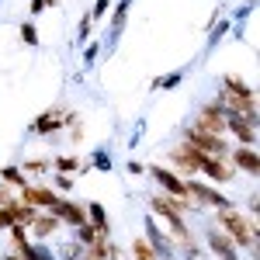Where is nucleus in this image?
Wrapping results in <instances>:
<instances>
[{
	"instance_id": "17",
	"label": "nucleus",
	"mask_w": 260,
	"mask_h": 260,
	"mask_svg": "<svg viewBox=\"0 0 260 260\" xmlns=\"http://www.w3.org/2000/svg\"><path fill=\"white\" fill-rule=\"evenodd\" d=\"M59 225H62V222L56 219L52 212H39V215H35V222H31L28 229H31L35 236H42V240H45V236H52V233H59Z\"/></svg>"
},
{
	"instance_id": "18",
	"label": "nucleus",
	"mask_w": 260,
	"mask_h": 260,
	"mask_svg": "<svg viewBox=\"0 0 260 260\" xmlns=\"http://www.w3.org/2000/svg\"><path fill=\"white\" fill-rule=\"evenodd\" d=\"M7 212H11V219H14V225H31L35 222V215H39V208H31V205H24V201H7Z\"/></svg>"
},
{
	"instance_id": "38",
	"label": "nucleus",
	"mask_w": 260,
	"mask_h": 260,
	"mask_svg": "<svg viewBox=\"0 0 260 260\" xmlns=\"http://www.w3.org/2000/svg\"><path fill=\"white\" fill-rule=\"evenodd\" d=\"M4 260H24V257H21V253H7Z\"/></svg>"
},
{
	"instance_id": "9",
	"label": "nucleus",
	"mask_w": 260,
	"mask_h": 260,
	"mask_svg": "<svg viewBox=\"0 0 260 260\" xmlns=\"http://www.w3.org/2000/svg\"><path fill=\"white\" fill-rule=\"evenodd\" d=\"M191 125L201 128V132H212V136H225V111H222L219 104H205Z\"/></svg>"
},
{
	"instance_id": "20",
	"label": "nucleus",
	"mask_w": 260,
	"mask_h": 260,
	"mask_svg": "<svg viewBox=\"0 0 260 260\" xmlns=\"http://www.w3.org/2000/svg\"><path fill=\"white\" fill-rule=\"evenodd\" d=\"M0 180H4V184H11V187H28V177H24V174H21V167H4V170H0Z\"/></svg>"
},
{
	"instance_id": "37",
	"label": "nucleus",
	"mask_w": 260,
	"mask_h": 260,
	"mask_svg": "<svg viewBox=\"0 0 260 260\" xmlns=\"http://www.w3.org/2000/svg\"><path fill=\"white\" fill-rule=\"evenodd\" d=\"M80 260H104V257H98V253H90V250H87V253H83Z\"/></svg>"
},
{
	"instance_id": "25",
	"label": "nucleus",
	"mask_w": 260,
	"mask_h": 260,
	"mask_svg": "<svg viewBox=\"0 0 260 260\" xmlns=\"http://www.w3.org/2000/svg\"><path fill=\"white\" fill-rule=\"evenodd\" d=\"M56 170H59V174H77V170H80V160H77V156H59V160H56Z\"/></svg>"
},
{
	"instance_id": "21",
	"label": "nucleus",
	"mask_w": 260,
	"mask_h": 260,
	"mask_svg": "<svg viewBox=\"0 0 260 260\" xmlns=\"http://www.w3.org/2000/svg\"><path fill=\"white\" fill-rule=\"evenodd\" d=\"M7 233H11V243L18 246V253H24V250L31 246V243H28V225H11Z\"/></svg>"
},
{
	"instance_id": "5",
	"label": "nucleus",
	"mask_w": 260,
	"mask_h": 260,
	"mask_svg": "<svg viewBox=\"0 0 260 260\" xmlns=\"http://www.w3.org/2000/svg\"><path fill=\"white\" fill-rule=\"evenodd\" d=\"M167 160H170V167H174V174H177V177H194V174H198L201 153L194 149V146L180 142V146H174V149L167 153Z\"/></svg>"
},
{
	"instance_id": "34",
	"label": "nucleus",
	"mask_w": 260,
	"mask_h": 260,
	"mask_svg": "<svg viewBox=\"0 0 260 260\" xmlns=\"http://www.w3.org/2000/svg\"><path fill=\"white\" fill-rule=\"evenodd\" d=\"M7 201H14V194H11V184H4V180H0V205H7Z\"/></svg>"
},
{
	"instance_id": "3",
	"label": "nucleus",
	"mask_w": 260,
	"mask_h": 260,
	"mask_svg": "<svg viewBox=\"0 0 260 260\" xmlns=\"http://www.w3.org/2000/svg\"><path fill=\"white\" fill-rule=\"evenodd\" d=\"M184 184H187V194H191V201H194L198 208H201V205H208V208L219 212V208H229V205H233L222 191H215L212 184H205V180H198V177H187Z\"/></svg>"
},
{
	"instance_id": "26",
	"label": "nucleus",
	"mask_w": 260,
	"mask_h": 260,
	"mask_svg": "<svg viewBox=\"0 0 260 260\" xmlns=\"http://www.w3.org/2000/svg\"><path fill=\"white\" fill-rule=\"evenodd\" d=\"M21 42H24V45H39V28H35L31 21L21 24Z\"/></svg>"
},
{
	"instance_id": "1",
	"label": "nucleus",
	"mask_w": 260,
	"mask_h": 260,
	"mask_svg": "<svg viewBox=\"0 0 260 260\" xmlns=\"http://www.w3.org/2000/svg\"><path fill=\"white\" fill-rule=\"evenodd\" d=\"M219 229L236 243V250H246V246H257L260 240V225L257 219H246L240 208H219Z\"/></svg>"
},
{
	"instance_id": "39",
	"label": "nucleus",
	"mask_w": 260,
	"mask_h": 260,
	"mask_svg": "<svg viewBox=\"0 0 260 260\" xmlns=\"http://www.w3.org/2000/svg\"><path fill=\"white\" fill-rule=\"evenodd\" d=\"M52 4H59V0H45V7H52Z\"/></svg>"
},
{
	"instance_id": "8",
	"label": "nucleus",
	"mask_w": 260,
	"mask_h": 260,
	"mask_svg": "<svg viewBox=\"0 0 260 260\" xmlns=\"http://www.w3.org/2000/svg\"><path fill=\"white\" fill-rule=\"evenodd\" d=\"M153 212L170 222V233L177 236V243H184V246H187V243H194V240H191V229L184 225V215H177V212L167 205V194H156V198H153Z\"/></svg>"
},
{
	"instance_id": "23",
	"label": "nucleus",
	"mask_w": 260,
	"mask_h": 260,
	"mask_svg": "<svg viewBox=\"0 0 260 260\" xmlns=\"http://www.w3.org/2000/svg\"><path fill=\"white\" fill-rule=\"evenodd\" d=\"M77 240H80V246H90L94 240H104V236H101V233L94 229V225H90V222H83L80 229H77Z\"/></svg>"
},
{
	"instance_id": "7",
	"label": "nucleus",
	"mask_w": 260,
	"mask_h": 260,
	"mask_svg": "<svg viewBox=\"0 0 260 260\" xmlns=\"http://www.w3.org/2000/svg\"><path fill=\"white\" fill-rule=\"evenodd\" d=\"M198 174L212 177L215 184H229V180H236V170H233V163L225 160V156H208V153H201Z\"/></svg>"
},
{
	"instance_id": "27",
	"label": "nucleus",
	"mask_w": 260,
	"mask_h": 260,
	"mask_svg": "<svg viewBox=\"0 0 260 260\" xmlns=\"http://www.w3.org/2000/svg\"><path fill=\"white\" fill-rule=\"evenodd\" d=\"M49 167H52L49 160H28V163H24V170H21V174H45Z\"/></svg>"
},
{
	"instance_id": "36",
	"label": "nucleus",
	"mask_w": 260,
	"mask_h": 260,
	"mask_svg": "<svg viewBox=\"0 0 260 260\" xmlns=\"http://www.w3.org/2000/svg\"><path fill=\"white\" fill-rule=\"evenodd\" d=\"M45 11V0H31V14H42Z\"/></svg>"
},
{
	"instance_id": "33",
	"label": "nucleus",
	"mask_w": 260,
	"mask_h": 260,
	"mask_svg": "<svg viewBox=\"0 0 260 260\" xmlns=\"http://www.w3.org/2000/svg\"><path fill=\"white\" fill-rule=\"evenodd\" d=\"M98 49H101L98 42H94V45H87V52H83V62H87V66H90V62L98 59Z\"/></svg>"
},
{
	"instance_id": "15",
	"label": "nucleus",
	"mask_w": 260,
	"mask_h": 260,
	"mask_svg": "<svg viewBox=\"0 0 260 260\" xmlns=\"http://www.w3.org/2000/svg\"><path fill=\"white\" fill-rule=\"evenodd\" d=\"M83 208H87V222H90V225L98 229L101 236L108 240V236H111V222H108V212H104V205H98V201H87Z\"/></svg>"
},
{
	"instance_id": "10",
	"label": "nucleus",
	"mask_w": 260,
	"mask_h": 260,
	"mask_svg": "<svg viewBox=\"0 0 260 260\" xmlns=\"http://www.w3.org/2000/svg\"><path fill=\"white\" fill-rule=\"evenodd\" d=\"M21 201L24 205H31V208H52L56 201H59V194L49 187V184H28V187H21Z\"/></svg>"
},
{
	"instance_id": "31",
	"label": "nucleus",
	"mask_w": 260,
	"mask_h": 260,
	"mask_svg": "<svg viewBox=\"0 0 260 260\" xmlns=\"http://www.w3.org/2000/svg\"><path fill=\"white\" fill-rule=\"evenodd\" d=\"M14 225V219H11V212H7V205H0V233H7Z\"/></svg>"
},
{
	"instance_id": "29",
	"label": "nucleus",
	"mask_w": 260,
	"mask_h": 260,
	"mask_svg": "<svg viewBox=\"0 0 260 260\" xmlns=\"http://www.w3.org/2000/svg\"><path fill=\"white\" fill-rule=\"evenodd\" d=\"M108 7H111L108 0H94V11H90L87 18H90V21H101V18H104V14H108Z\"/></svg>"
},
{
	"instance_id": "19",
	"label": "nucleus",
	"mask_w": 260,
	"mask_h": 260,
	"mask_svg": "<svg viewBox=\"0 0 260 260\" xmlns=\"http://www.w3.org/2000/svg\"><path fill=\"white\" fill-rule=\"evenodd\" d=\"M222 90H225V94H236V98H253V87H250V83H243L240 77H233V73H229V77H222Z\"/></svg>"
},
{
	"instance_id": "11",
	"label": "nucleus",
	"mask_w": 260,
	"mask_h": 260,
	"mask_svg": "<svg viewBox=\"0 0 260 260\" xmlns=\"http://www.w3.org/2000/svg\"><path fill=\"white\" fill-rule=\"evenodd\" d=\"M149 174L156 177V184H163V191H167L170 198H184V201H191V194H187V184H184V177H177L174 170H167V167H149Z\"/></svg>"
},
{
	"instance_id": "2",
	"label": "nucleus",
	"mask_w": 260,
	"mask_h": 260,
	"mask_svg": "<svg viewBox=\"0 0 260 260\" xmlns=\"http://www.w3.org/2000/svg\"><path fill=\"white\" fill-rule=\"evenodd\" d=\"M184 142L187 146H194L198 153H208V156H229V146L222 136H212V132H201L194 125H187L184 128Z\"/></svg>"
},
{
	"instance_id": "4",
	"label": "nucleus",
	"mask_w": 260,
	"mask_h": 260,
	"mask_svg": "<svg viewBox=\"0 0 260 260\" xmlns=\"http://www.w3.org/2000/svg\"><path fill=\"white\" fill-rule=\"evenodd\" d=\"M70 125H77V115H70V111H62V108H49V111H42L39 118L31 121V132H35V136H52V132L70 128Z\"/></svg>"
},
{
	"instance_id": "32",
	"label": "nucleus",
	"mask_w": 260,
	"mask_h": 260,
	"mask_svg": "<svg viewBox=\"0 0 260 260\" xmlns=\"http://www.w3.org/2000/svg\"><path fill=\"white\" fill-rule=\"evenodd\" d=\"M90 28H94V21H90V18H80V39H77V42L90 39Z\"/></svg>"
},
{
	"instance_id": "6",
	"label": "nucleus",
	"mask_w": 260,
	"mask_h": 260,
	"mask_svg": "<svg viewBox=\"0 0 260 260\" xmlns=\"http://www.w3.org/2000/svg\"><path fill=\"white\" fill-rule=\"evenodd\" d=\"M225 132H233L240 146H257V118H250V115L225 111Z\"/></svg>"
},
{
	"instance_id": "24",
	"label": "nucleus",
	"mask_w": 260,
	"mask_h": 260,
	"mask_svg": "<svg viewBox=\"0 0 260 260\" xmlns=\"http://www.w3.org/2000/svg\"><path fill=\"white\" fill-rule=\"evenodd\" d=\"M125 14H128V0H121L118 7H115V14H111V31H115V35H118L121 24H125Z\"/></svg>"
},
{
	"instance_id": "12",
	"label": "nucleus",
	"mask_w": 260,
	"mask_h": 260,
	"mask_svg": "<svg viewBox=\"0 0 260 260\" xmlns=\"http://www.w3.org/2000/svg\"><path fill=\"white\" fill-rule=\"evenodd\" d=\"M205 246L215 253L219 260H240V250H236V243L229 240L225 233H222L219 225L215 229H208V236H205Z\"/></svg>"
},
{
	"instance_id": "30",
	"label": "nucleus",
	"mask_w": 260,
	"mask_h": 260,
	"mask_svg": "<svg viewBox=\"0 0 260 260\" xmlns=\"http://www.w3.org/2000/svg\"><path fill=\"white\" fill-rule=\"evenodd\" d=\"M180 77H184V70H177V73H170V77H163V80H156V87H163V90H170V87H177Z\"/></svg>"
},
{
	"instance_id": "22",
	"label": "nucleus",
	"mask_w": 260,
	"mask_h": 260,
	"mask_svg": "<svg viewBox=\"0 0 260 260\" xmlns=\"http://www.w3.org/2000/svg\"><path fill=\"white\" fill-rule=\"evenodd\" d=\"M132 257H136V260H160V257H156V250H153L146 240H132Z\"/></svg>"
},
{
	"instance_id": "28",
	"label": "nucleus",
	"mask_w": 260,
	"mask_h": 260,
	"mask_svg": "<svg viewBox=\"0 0 260 260\" xmlns=\"http://www.w3.org/2000/svg\"><path fill=\"white\" fill-rule=\"evenodd\" d=\"M52 191H56V194H59V191H73V177H70V174H56Z\"/></svg>"
},
{
	"instance_id": "14",
	"label": "nucleus",
	"mask_w": 260,
	"mask_h": 260,
	"mask_svg": "<svg viewBox=\"0 0 260 260\" xmlns=\"http://www.w3.org/2000/svg\"><path fill=\"white\" fill-rule=\"evenodd\" d=\"M233 170L236 174H250V177H257L260 174V156L253 146H240V149H233Z\"/></svg>"
},
{
	"instance_id": "13",
	"label": "nucleus",
	"mask_w": 260,
	"mask_h": 260,
	"mask_svg": "<svg viewBox=\"0 0 260 260\" xmlns=\"http://www.w3.org/2000/svg\"><path fill=\"white\" fill-rule=\"evenodd\" d=\"M49 212H52L59 222H66V225H77V229L87 222V208H83V205H73V201H66V198H59L52 208H49Z\"/></svg>"
},
{
	"instance_id": "35",
	"label": "nucleus",
	"mask_w": 260,
	"mask_h": 260,
	"mask_svg": "<svg viewBox=\"0 0 260 260\" xmlns=\"http://www.w3.org/2000/svg\"><path fill=\"white\" fill-rule=\"evenodd\" d=\"M94 167H98V170H108V167H111V160H108L104 153H98V156H94Z\"/></svg>"
},
{
	"instance_id": "16",
	"label": "nucleus",
	"mask_w": 260,
	"mask_h": 260,
	"mask_svg": "<svg viewBox=\"0 0 260 260\" xmlns=\"http://www.w3.org/2000/svg\"><path fill=\"white\" fill-rule=\"evenodd\" d=\"M146 243L156 250V257H160V260H170V243H167V236L156 229V222H153V219H146Z\"/></svg>"
}]
</instances>
